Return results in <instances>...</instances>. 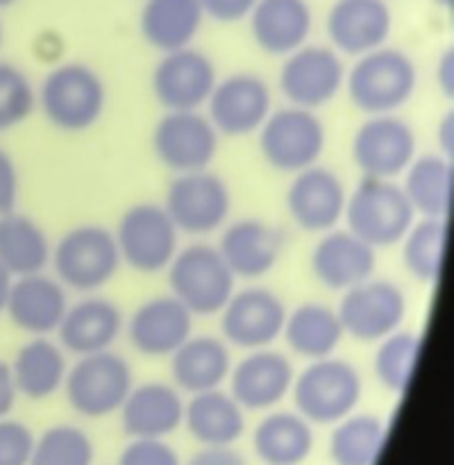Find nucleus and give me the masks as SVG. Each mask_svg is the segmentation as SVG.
Masks as SVG:
<instances>
[{
	"label": "nucleus",
	"mask_w": 454,
	"mask_h": 465,
	"mask_svg": "<svg viewBox=\"0 0 454 465\" xmlns=\"http://www.w3.org/2000/svg\"><path fill=\"white\" fill-rule=\"evenodd\" d=\"M36 104L54 130L77 134L91 130L103 118L107 86L86 64H59L41 82Z\"/></svg>",
	"instance_id": "obj_1"
},
{
	"label": "nucleus",
	"mask_w": 454,
	"mask_h": 465,
	"mask_svg": "<svg viewBox=\"0 0 454 465\" xmlns=\"http://www.w3.org/2000/svg\"><path fill=\"white\" fill-rule=\"evenodd\" d=\"M418 71L413 59L398 48L370 50L357 57L354 66L345 73L350 100L366 116L395 114L416 94Z\"/></svg>",
	"instance_id": "obj_2"
},
{
	"label": "nucleus",
	"mask_w": 454,
	"mask_h": 465,
	"mask_svg": "<svg viewBox=\"0 0 454 465\" xmlns=\"http://www.w3.org/2000/svg\"><path fill=\"white\" fill-rule=\"evenodd\" d=\"M343 221L352 234L370 248L381 250L404 239L416 223V212L395 180L361 177L352 193H348Z\"/></svg>",
	"instance_id": "obj_3"
},
{
	"label": "nucleus",
	"mask_w": 454,
	"mask_h": 465,
	"mask_svg": "<svg viewBox=\"0 0 454 465\" xmlns=\"http://www.w3.org/2000/svg\"><path fill=\"white\" fill-rule=\"evenodd\" d=\"M168 286L193 316H216L236 291V277L218 248L191 243L168 263Z\"/></svg>",
	"instance_id": "obj_4"
},
{
	"label": "nucleus",
	"mask_w": 454,
	"mask_h": 465,
	"mask_svg": "<svg viewBox=\"0 0 454 465\" xmlns=\"http://www.w3.org/2000/svg\"><path fill=\"white\" fill-rule=\"evenodd\" d=\"M361 391L357 368L334 354L309 361L291 386L295 409L313 425H336L350 416L361 400Z\"/></svg>",
	"instance_id": "obj_5"
},
{
	"label": "nucleus",
	"mask_w": 454,
	"mask_h": 465,
	"mask_svg": "<svg viewBox=\"0 0 454 465\" xmlns=\"http://www.w3.org/2000/svg\"><path fill=\"white\" fill-rule=\"evenodd\" d=\"M54 277L77 293H95L116 277L121 268L114 232L103 225H80L68 230L50 254Z\"/></svg>",
	"instance_id": "obj_6"
},
{
	"label": "nucleus",
	"mask_w": 454,
	"mask_h": 465,
	"mask_svg": "<svg viewBox=\"0 0 454 465\" xmlns=\"http://www.w3.org/2000/svg\"><path fill=\"white\" fill-rule=\"evenodd\" d=\"M134 386V372L125 357L104 352L77 357L64 380V393L75 413L84 418H107L123 407Z\"/></svg>",
	"instance_id": "obj_7"
},
{
	"label": "nucleus",
	"mask_w": 454,
	"mask_h": 465,
	"mask_svg": "<svg viewBox=\"0 0 454 465\" xmlns=\"http://www.w3.org/2000/svg\"><path fill=\"white\" fill-rule=\"evenodd\" d=\"M327 132L316 112L302 107H281L259 127V150L271 168L280 173L304 171L316 166L325 153Z\"/></svg>",
	"instance_id": "obj_8"
},
{
	"label": "nucleus",
	"mask_w": 454,
	"mask_h": 465,
	"mask_svg": "<svg viewBox=\"0 0 454 465\" xmlns=\"http://www.w3.org/2000/svg\"><path fill=\"white\" fill-rule=\"evenodd\" d=\"M121 263H127L141 275H157L166 271L180 250V232L166 213L163 204L139 203L127 209L118 221L116 232Z\"/></svg>",
	"instance_id": "obj_9"
},
{
	"label": "nucleus",
	"mask_w": 454,
	"mask_h": 465,
	"mask_svg": "<svg viewBox=\"0 0 454 465\" xmlns=\"http://www.w3.org/2000/svg\"><path fill=\"white\" fill-rule=\"evenodd\" d=\"M163 209L180 234L207 236L227 223L232 212V195L225 180L209 168L180 173L168 184Z\"/></svg>",
	"instance_id": "obj_10"
},
{
	"label": "nucleus",
	"mask_w": 454,
	"mask_h": 465,
	"mask_svg": "<svg viewBox=\"0 0 454 465\" xmlns=\"http://www.w3.org/2000/svg\"><path fill=\"white\" fill-rule=\"evenodd\" d=\"M343 334L359 343H380L407 318V295L389 280H366L343 291L339 309Z\"/></svg>",
	"instance_id": "obj_11"
},
{
	"label": "nucleus",
	"mask_w": 454,
	"mask_h": 465,
	"mask_svg": "<svg viewBox=\"0 0 454 465\" xmlns=\"http://www.w3.org/2000/svg\"><path fill=\"white\" fill-rule=\"evenodd\" d=\"M345 64L330 45H309L286 54L280 71V91L289 104L316 109L330 104L345 86Z\"/></svg>",
	"instance_id": "obj_12"
},
{
	"label": "nucleus",
	"mask_w": 454,
	"mask_h": 465,
	"mask_svg": "<svg viewBox=\"0 0 454 465\" xmlns=\"http://www.w3.org/2000/svg\"><path fill=\"white\" fill-rule=\"evenodd\" d=\"M221 134L200 109L166 112L153 130V153L173 173H193L212 166Z\"/></svg>",
	"instance_id": "obj_13"
},
{
	"label": "nucleus",
	"mask_w": 454,
	"mask_h": 465,
	"mask_svg": "<svg viewBox=\"0 0 454 465\" xmlns=\"http://www.w3.org/2000/svg\"><path fill=\"white\" fill-rule=\"evenodd\" d=\"M416 134L395 114L368 116L352 139V159L363 177L395 180L416 159Z\"/></svg>",
	"instance_id": "obj_14"
},
{
	"label": "nucleus",
	"mask_w": 454,
	"mask_h": 465,
	"mask_svg": "<svg viewBox=\"0 0 454 465\" xmlns=\"http://www.w3.org/2000/svg\"><path fill=\"white\" fill-rule=\"evenodd\" d=\"M222 341L234 348L262 350L271 348L281 336L286 307L277 293L263 286H248L232 293L221 309Z\"/></svg>",
	"instance_id": "obj_15"
},
{
	"label": "nucleus",
	"mask_w": 454,
	"mask_h": 465,
	"mask_svg": "<svg viewBox=\"0 0 454 465\" xmlns=\"http://www.w3.org/2000/svg\"><path fill=\"white\" fill-rule=\"evenodd\" d=\"M218 73L202 50L180 48L163 53L153 71V94L166 112H195L207 104Z\"/></svg>",
	"instance_id": "obj_16"
},
{
	"label": "nucleus",
	"mask_w": 454,
	"mask_h": 465,
	"mask_svg": "<svg viewBox=\"0 0 454 465\" xmlns=\"http://www.w3.org/2000/svg\"><path fill=\"white\" fill-rule=\"evenodd\" d=\"M207 118L218 134L248 136L259 132L272 112V91L254 73H232L216 82L207 100Z\"/></svg>",
	"instance_id": "obj_17"
},
{
	"label": "nucleus",
	"mask_w": 454,
	"mask_h": 465,
	"mask_svg": "<svg viewBox=\"0 0 454 465\" xmlns=\"http://www.w3.org/2000/svg\"><path fill=\"white\" fill-rule=\"evenodd\" d=\"M348 191L343 180L325 166H309L295 173L286 189V212L291 221L309 234L334 230L345 213Z\"/></svg>",
	"instance_id": "obj_18"
},
{
	"label": "nucleus",
	"mask_w": 454,
	"mask_h": 465,
	"mask_svg": "<svg viewBox=\"0 0 454 465\" xmlns=\"http://www.w3.org/2000/svg\"><path fill=\"white\" fill-rule=\"evenodd\" d=\"M230 395L248 411H266L280 404L293 386V366L271 348L250 350L230 371Z\"/></svg>",
	"instance_id": "obj_19"
},
{
	"label": "nucleus",
	"mask_w": 454,
	"mask_h": 465,
	"mask_svg": "<svg viewBox=\"0 0 454 465\" xmlns=\"http://www.w3.org/2000/svg\"><path fill=\"white\" fill-rule=\"evenodd\" d=\"M327 36L339 54L361 57L381 48L393 30L386 0H336L327 14Z\"/></svg>",
	"instance_id": "obj_20"
},
{
	"label": "nucleus",
	"mask_w": 454,
	"mask_h": 465,
	"mask_svg": "<svg viewBox=\"0 0 454 465\" xmlns=\"http://www.w3.org/2000/svg\"><path fill=\"white\" fill-rule=\"evenodd\" d=\"M193 334V313L173 295L145 300L127 322L132 348L150 359H166Z\"/></svg>",
	"instance_id": "obj_21"
},
{
	"label": "nucleus",
	"mask_w": 454,
	"mask_h": 465,
	"mask_svg": "<svg viewBox=\"0 0 454 465\" xmlns=\"http://www.w3.org/2000/svg\"><path fill=\"white\" fill-rule=\"evenodd\" d=\"M66 309V286L57 277H50L41 271L14 277L5 313L12 325L25 334L50 336L59 330Z\"/></svg>",
	"instance_id": "obj_22"
},
{
	"label": "nucleus",
	"mask_w": 454,
	"mask_h": 465,
	"mask_svg": "<svg viewBox=\"0 0 454 465\" xmlns=\"http://www.w3.org/2000/svg\"><path fill=\"white\" fill-rule=\"evenodd\" d=\"M284 232L259 218H241L225 227L218 252L236 280H259L280 263Z\"/></svg>",
	"instance_id": "obj_23"
},
{
	"label": "nucleus",
	"mask_w": 454,
	"mask_h": 465,
	"mask_svg": "<svg viewBox=\"0 0 454 465\" xmlns=\"http://www.w3.org/2000/svg\"><path fill=\"white\" fill-rule=\"evenodd\" d=\"M311 272L325 289L343 293L375 272L377 250L350 230H330L311 252Z\"/></svg>",
	"instance_id": "obj_24"
},
{
	"label": "nucleus",
	"mask_w": 454,
	"mask_h": 465,
	"mask_svg": "<svg viewBox=\"0 0 454 465\" xmlns=\"http://www.w3.org/2000/svg\"><path fill=\"white\" fill-rule=\"evenodd\" d=\"M248 23L259 50L272 57H286L307 44L313 14L307 0H257Z\"/></svg>",
	"instance_id": "obj_25"
},
{
	"label": "nucleus",
	"mask_w": 454,
	"mask_h": 465,
	"mask_svg": "<svg viewBox=\"0 0 454 465\" xmlns=\"http://www.w3.org/2000/svg\"><path fill=\"white\" fill-rule=\"evenodd\" d=\"M123 325L125 321H123L121 309L112 300L89 295L80 302L68 304L57 330L59 345L75 357L104 352L116 343Z\"/></svg>",
	"instance_id": "obj_26"
},
{
	"label": "nucleus",
	"mask_w": 454,
	"mask_h": 465,
	"mask_svg": "<svg viewBox=\"0 0 454 465\" xmlns=\"http://www.w3.org/2000/svg\"><path fill=\"white\" fill-rule=\"evenodd\" d=\"M118 413L132 439H166L184 422V400L175 386L148 381L132 386Z\"/></svg>",
	"instance_id": "obj_27"
},
{
	"label": "nucleus",
	"mask_w": 454,
	"mask_h": 465,
	"mask_svg": "<svg viewBox=\"0 0 454 465\" xmlns=\"http://www.w3.org/2000/svg\"><path fill=\"white\" fill-rule=\"evenodd\" d=\"M168 359L175 389L189 395L221 389L232 371L230 348L216 336L191 334Z\"/></svg>",
	"instance_id": "obj_28"
},
{
	"label": "nucleus",
	"mask_w": 454,
	"mask_h": 465,
	"mask_svg": "<svg viewBox=\"0 0 454 465\" xmlns=\"http://www.w3.org/2000/svg\"><path fill=\"white\" fill-rule=\"evenodd\" d=\"M200 0H145L139 30L145 44L159 53L189 48L204 23Z\"/></svg>",
	"instance_id": "obj_29"
},
{
	"label": "nucleus",
	"mask_w": 454,
	"mask_h": 465,
	"mask_svg": "<svg viewBox=\"0 0 454 465\" xmlns=\"http://www.w3.org/2000/svg\"><path fill=\"white\" fill-rule=\"evenodd\" d=\"M184 425L202 448H227L243 436L241 404L221 389L191 395L184 404Z\"/></svg>",
	"instance_id": "obj_30"
},
{
	"label": "nucleus",
	"mask_w": 454,
	"mask_h": 465,
	"mask_svg": "<svg viewBox=\"0 0 454 465\" xmlns=\"http://www.w3.org/2000/svg\"><path fill=\"white\" fill-rule=\"evenodd\" d=\"M9 368L18 395L35 402L53 398L59 389H64L68 372L64 348L48 336H32V341L16 350Z\"/></svg>",
	"instance_id": "obj_31"
},
{
	"label": "nucleus",
	"mask_w": 454,
	"mask_h": 465,
	"mask_svg": "<svg viewBox=\"0 0 454 465\" xmlns=\"http://www.w3.org/2000/svg\"><path fill=\"white\" fill-rule=\"evenodd\" d=\"M404 175V195L420 218H448L454 200L452 159L445 154H422L409 163Z\"/></svg>",
	"instance_id": "obj_32"
},
{
	"label": "nucleus",
	"mask_w": 454,
	"mask_h": 465,
	"mask_svg": "<svg viewBox=\"0 0 454 465\" xmlns=\"http://www.w3.org/2000/svg\"><path fill=\"white\" fill-rule=\"evenodd\" d=\"M281 336L295 357L316 361L331 357L345 334L336 309L322 302H302L286 312Z\"/></svg>",
	"instance_id": "obj_33"
},
{
	"label": "nucleus",
	"mask_w": 454,
	"mask_h": 465,
	"mask_svg": "<svg viewBox=\"0 0 454 465\" xmlns=\"http://www.w3.org/2000/svg\"><path fill=\"white\" fill-rule=\"evenodd\" d=\"M53 245L44 227L16 209L0 216V263L12 277L41 272L50 263Z\"/></svg>",
	"instance_id": "obj_34"
},
{
	"label": "nucleus",
	"mask_w": 454,
	"mask_h": 465,
	"mask_svg": "<svg viewBox=\"0 0 454 465\" xmlns=\"http://www.w3.org/2000/svg\"><path fill=\"white\" fill-rule=\"evenodd\" d=\"M252 448L266 465H300L313 450L311 425L300 413L275 411L257 425Z\"/></svg>",
	"instance_id": "obj_35"
},
{
	"label": "nucleus",
	"mask_w": 454,
	"mask_h": 465,
	"mask_svg": "<svg viewBox=\"0 0 454 465\" xmlns=\"http://www.w3.org/2000/svg\"><path fill=\"white\" fill-rule=\"evenodd\" d=\"M448 218H420L409 227L402 243V259L409 275L422 284H434L440 280L448 250Z\"/></svg>",
	"instance_id": "obj_36"
},
{
	"label": "nucleus",
	"mask_w": 454,
	"mask_h": 465,
	"mask_svg": "<svg viewBox=\"0 0 454 465\" xmlns=\"http://www.w3.org/2000/svg\"><path fill=\"white\" fill-rule=\"evenodd\" d=\"M386 440L384 422L370 413L345 416L336 422L330 457L336 465H375Z\"/></svg>",
	"instance_id": "obj_37"
},
{
	"label": "nucleus",
	"mask_w": 454,
	"mask_h": 465,
	"mask_svg": "<svg viewBox=\"0 0 454 465\" xmlns=\"http://www.w3.org/2000/svg\"><path fill=\"white\" fill-rule=\"evenodd\" d=\"M420 345V336L402 330L393 331L377 343L372 371L386 391L395 395L407 393L413 371H416Z\"/></svg>",
	"instance_id": "obj_38"
},
{
	"label": "nucleus",
	"mask_w": 454,
	"mask_h": 465,
	"mask_svg": "<svg viewBox=\"0 0 454 465\" xmlns=\"http://www.w3.org/2000/svg\"><path fill=\"white\" fill-rule=\"evenodd\" d=\"M27 465H94V443L80 427H50L35 440Z\"/></svg>",
	"instance_id": "obj_39"
},
{
	"label": "nucleus",
	"mask_w": 454,
	"mask_h": 465,
	"mask_svg": "<svg viewBox=\"0 0 454 465\" xmlns=\"http://www.w3.org/2000/svg\"><path fill=\"white\" fill-rule=\"evenodd\" d=\"M36 109V89L25 71L0 62V132L23 125Z\"/></svg>",
	"instance_id": "obj_40"
},
{
	"label": "nucleus",
	"mask_w": 454,
	"mask_h": 465,
	"mask_svg": "<svg viewBox=\"0 0 454 465\" xmlns=\"http://www.w3.org/2000/svg\"><path fill=\"white\" fill-rule=\"evenodd\" d=\"M35 434L23 422L0 418V465H27L35 450Z\"/></svg>",
	"instance_id": "obj_41"
},
{
	"label": "nucleus",
	"mask_w": 454,
	"mask_h": 465,
	"mask_svg": "<svg viewBox=\"0 0 454 465\" xmlns=\"http://www.w3.org/2000/svg\"><path fill=\"white\" fill-rule=\"evenodd\" d=\"M118 465H182V461L163 439H132L121 452Z\"/></svg>",
	"instance_id": "obj_42"
},
{
	"label": "nucleus",
	"mask_w": 454,
	"mask_h": 465,
	"mask_svg": "<svg viewBox=\"0 0 454 465\" xmlns=\"http://www.w3.org/2000/svg\"><path fill=\"white\" fill-rule=\"evenodd\" d=\"M21 195V177L7 150L0 148V216L16 209Z\"/></svg>",
	"instance_id": "obj_43"
},
{
	"label": "nucleus",
	"mask_w": 454,
	"mask_h": 465,
	"mask_svg": "<svg viewBox=\"0 0 454 465\" xmlns=\"http://www.w3.org/2000/svg\"><path fill=\"white\" fill-rule=\"evenodd\" d=\"M257 0H200L204 16L218 23H239L248 18Z\"/></svg>",
	"instance_id": "obj_44"
},
{
	"label": "nucleus",
	"mask_w": 454,
	"mask_h": 465,
	"mask_svg": "<svg viewBox=\"0 0 454 465\" xmlns=\"http://www.w3.org/2000/svg\"><path fill=\"white\" fill-rule=\"evenodd\" d=\"M186 465H248L232 445L227 448H202L189 459Z\"/></svg>",
	"instance_id": "obj_45"
},
{
	"label": "nucleus",
	"mask_w": 454,
	"mask_h": 465,
	"mask_svg": "<svg viewBox=\"0 0 454 465\" xmlns=\"http://www.w3.org/2000/svg\"><path fill=\"white\" fill-rule=\"evenodd\" d=\"M16 400L18 391L16 384H14L12 368H9V363H5L3 359H0V418H7L9 413H12Z\"/></svg>",
	"instance_id": "obj_46"
},
{
	"label": "nucleus",
	"mask_w": 454,
	"mask_h": 465,
	"mask_svg": "<svg viewBox=\"0 0 454 465\" xmlns=\"http://www.w3.org/2000/svg\"><path fill=\"white\" fill-rule=\"evenodd\" d=\"M436 86L439 91H443L445 95H452L454 94V57H452V50H445L439 59H436Z\"/></svg>",
	"instance_id": "obj_47"
},
{
	"label": "nucleus",
	"mask_w": 454,
	"mask_h": 465,
	"mask_svg": "<svg viewBox=\"0 0 454 465\" xmlns=\"http://www.w3.org/2000/svg\"><path fill=\"white\" fill-rule=\"evenodd\" d=\"M436 143H439V153L445 154V157L452 159L454 150V118L452 114L443 116V121L436 127Z\"/></svg>",
	"instance_id": "obj_48"
},
{
	"label": "nucleus",
	"mask_w": 454,
	"mask_h": 465,
	"mask_svg": "<svg viewBox=\"0 0 454 465\" xmlns=\"http://www.w3.org/2000/svg\"><path fill=\"white\" fill-rule=\"evenodd\" d=\"M14 277L9 275L7 268L0 263V316L5 313V307H7V298H9V289H12Z\"/></svg>",
	"instance_id": "obj_49"
},
{
	"label": "nucleus",
	"mask_w": 454,
	"mask_h": 465,
	"mask_svg": "<svg viewBox=\"0 0 454 465\" xmlns=\"http://www.w3.org/2000/svg\"><path fill=\"white\" fill-rule=\"evenodd\" d=\"M436 5H440V7H452V0H434Z\"/></svg>",
	"instance_id": "obj_50"
},
{
	"label": "nucleus",
	"mask_w": 454,
	"mask_h": 465,
	"mask_svg": "<svg viewBox=\"0 0 454 465\" xmlns=\"http://www.w3.org/2000/svg\"><path fill=\"white\" fill-rule=\"evenodd\" d=\"M14 3H16V0H0V9H5V7H12Z\"/></svg>",
	"instance_id": "obj_51"
},
{
	"label": "nucleus",
	"mask_w": 454,
	"mask_h": 465,
	"mask_svg": "<svg viewBox=\"0 0 454 465\" xmlns=\"http://www.w3.org/2000/svg\"><path fill=\"white\" fill-rule=\"evenodd\" d=\"M0 45H3V23H0Z\"/></svg>",
	"instance_id": "obj_52"
}]
</instances>
